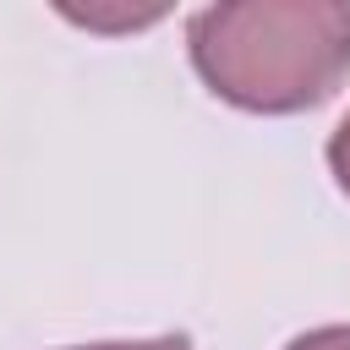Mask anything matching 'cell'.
Here are the masks:
<instances>
[{"label": "cell", "mask_w": 350, "mask_h": 350, "mask_svg": "<svg viewBox=\"0 0 350 350\" xmlns=\"http://www.w3.org/2000/svg\"><path fill=\"white\" fill-rule=\"evenodd\" d=\"M197 77L246 115H301L350 77L345 0H224L186 22Z\"/></svg>", "instance_id": "6da1fadb"}, {"label": "cell", "mask_w": 350, "mask_h": 350, "mask_svg": "<svg viewBox=\"0 0 350 350\" xmlns=\"http://www.w3.org/2000/svg\"><path fill=\"white\" fill-rule=\"evenodd\" d=\"M328 170H334V180H339V191L350 197V115L334 126V137H328Z\"/></svg>", "instance_id": "7a4b0ae2"}, {"label": "cell", "mask_w": 350, "mask_h": 350, "mask_svg": "<svg viewBox=\"0 0 350 350\" xmlns=\"http://www.w3.org/2000/svg\"><path fill=\"white\" fill-rule=\"evenodd\" d=\"M284 350H350V323H334V328H312V334L290 339Z\"/></svg>", "instance_id": "3957f363"}, {"label": "cell", "mask_w": 350, "mask_h": 350, "mask_svg": "<svg viewBox=\"0 0 350 350\" xmlns=\"http://www.w3.org/2000/svg\"><path fill=\"white\" fill-rule=\"evenodd\" d=\"M71 350H191V339L164 334V339H115V345H71Z\"/></svg>", "instance_id": "277c9868"}]
</instances>
